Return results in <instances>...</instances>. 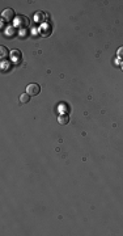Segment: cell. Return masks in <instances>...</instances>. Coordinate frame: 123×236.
I'll use <instances>...</instances> for the list:
<instances>
[{
  "mask_svg": "<svg viewBox=\"0 0 123 236\" xmlns=\"http://www.w3.org/2000/svg\"><path fill=\"white\" fill-rule=\"evenodd\" d=\"M39 92H41V88L37 84H29L26 87V93H29L30 96H37L39 94Z\"/></svg>",
  "mask_w": 123,
  "mask_h": 236,
  "instance_id": "6da1fadb",
  "label": "cell"
},
{
  "mask_svg": "<svg viewBox=\"0 0 123 236\" xmlns=\"http://www.w3.org/2000/svg\"><path fill=\"white\" fill-rule=\"evenodd\" d=\"M16 22H17V25L18 28H26L28 26V24H29V20L25 17V16H18L17 18H16Z\"/></svg>",
  "mask_w": 123,
  "mask_h": 236,
  "instance_id": "7a4b0ae2",
  "label": "cell"
},
{
  "mask_svg": "<svg viewBox=\"0 0 123 236\" xmlns=\"http://www.w3.org/2000/svg\"><path fill=\"white\" fill-rule=\"evenodd\" d=\"M3 18H4L5 21H11V20L15 18V12H13L12 9H5V11L3 12Z\"/></svg>",
  "mask_w": 123,
  "mask_h": 236,
  "instance_id": "3957f363",
  "label": "cell"
},
{
  "mask_svg": "<svg viewBox=\"0 0 123 236\" xmlns=\"http://www.w3.org/2000/svg\"><path fill=\"white\" fill-rule=\"evenodd\" d=\"M58 122L60 125H67L69 122V118L67 114H62V116H59V118H58Z\"/></svg>",
  "mask_w": 123,
  "mask_h": 236,
  "instance_id": "277c9868",
  "label": "cell"
},
{
  "mask_svg": "<svg viewBox=\"0 0 123 236\" xmlns=\"http://www.w3.org/2000/svg\"><path fill=\"white\" fill-rule=\"evenodd\" d=\"M20 101H21L22 104H28L29 101H30V94L29 93H24L20 96Z\"/></svg>",
  "mask_w": 123,
  "mask_h": 236,
  "instance_id": "5b68a950",
  "label": "cell"
},
{
  "mask_svg": "<svg viewBox=\"0 0 123 236\" xmlns=\"http://www.w3.org/2000/svg\"><path fill=\"white\" fill-rule=\"evenodd\" d=\"M0 51H1V59H5L7 57H8V50H7L5 46H1V47H0Z\"/></svg>",
  "mask_w": 123,
  "mask_h": 236,
  "instance_id": "8992f818",
  "label": "cell"
},
{
  "mask_svg": "<svg viewBox=\"0 0 123 236\" xmlns=\"http://www.w3.org/2000/svg\"><path fill=\"white\" fill-rule=\"evenodd\" d=\"M117 55H118V58H119V59H123V46H122V47H119V49H118Z\"/></svg>",
  "mask_w": 123,
  "mask_h": 236,
  "instance_id": "52a82bcc",
  "label": "cell"
},
{
  "mask_svg": "<svg viewBox=\"0 0 123 236\" xmlns=\"http://www.w3.org/2000/svg\"><path fill=\"white\" fill-rule=\"evenodd\" d=\"M12 55H13V57H15L16 59H20V58H21V52H20V51H17V50H15V51H12Z\"/></svg>",
  "mask_w": 123,
  "mask_h": 236,
  "instance_id": "ba28073f",
  "label": "cell"
},
{
  "mask_svg": "<svg viewBox=\"0 0 123 236\" xmlns=\"http://www.w3.org/2000/svg\"><path fill=\"white\" fill-rule=\"evenodd\" d=\"M121 68H122V71H123V62H122V64H121Z\"/></svg>",
  "mask_w": 123,
  "mask_h": 236,
  "instance_id": "9c48e42d",
  "label": "cell"
}]
</instances>
